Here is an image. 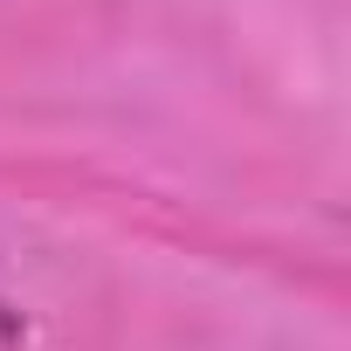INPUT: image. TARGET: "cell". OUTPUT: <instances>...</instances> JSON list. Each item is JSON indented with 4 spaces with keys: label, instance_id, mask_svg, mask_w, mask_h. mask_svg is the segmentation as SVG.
<instances>
[{
    "label": "cell",
    "instance_id": "obj_1",
    "mask_svg": "<svg viewBox=\"0 0 351 351\" xmlns=\"http://www.w3.org/2000/svg\"><path fill=\"white\" fill-rule=\"evenodd\" d=\"M14 344H28V317L0 296V351H14Z\"/></svg>",
    "mask_w": 351,
    "mask_h": 351
}]
</instances>
